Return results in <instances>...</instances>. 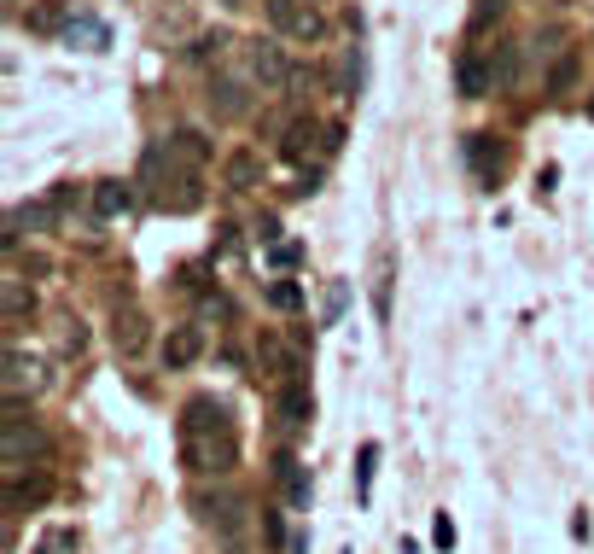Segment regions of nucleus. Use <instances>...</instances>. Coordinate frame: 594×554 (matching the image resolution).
I'll list each match as a JSON object with an SVG mask.
<instances>
[{
	"instance_id": "c9c22d12",
	"label": "nucleus",
	"mask_w": 594,
	"mask_h": 554,
	"mask_svg": "<svg viewBox=\"0 0 594 554\" xmlns=\"http://www.w3.org/2000/svg\"><path fill=\"white\" fill-rule=\"evenodd\" d=\"M431 543H437L443 554L455 549V520H449V514H437V520H431Z\"/></svg>"
},
{
	"instance_id": "f704fd0d",
	"label": "nucleus",
	"mask_w": 594,
	"mask_h": 554,
	"mask_svg": "<svg viewBox=\"0 0 594 554\" xmlns=\"http://www.w3.org/2000/svg\"><path fill=\"white\" fill-rule=\"evenodd\" d=\"M297 257H303V245H268V263H274V269H297Z\"/></svg>"
},
{
	"instance_id": "7c9ffc66",
	"label": "nucleus",
	"mask_w": 594,
	"mask_h": 554,
	"mask_svg": "<svg viewBox=\"0 0 594 554\" xmlns=\"http://www.w3.org/2000/svg\"><path fill=\"white\" fill-rule=\"evenodd\" d=\"M70 18L59 12V6H35L30 12V30H41V35H53V30H65Z\"/></svg>"
},
{
	"instance_id": "0eeeda50",
	"label": "nucleus",
	"mask_w": 594,
	"mask_h": 554,
	"mask_svg": "<svg viewBox=\"0 0 594 554\" xmlns=\"http://www.w3.org/2000/svg\"><path fill=\"white\" fill-rule=\"evenodd\" d=\"M274 409H280V432H286V438H292V432H303V426L315 420V397H309L303 374H297V380H280V397H274Z\"/></svg>"
},
{
	"instance_id": "ddd939ff",
	"label": "nucleus",
	"mask_w": 594,
	"mask_h": 554,
	"mask_svg": "<svg viewBox=\"0 0 594 554\" xmlns=\"http://www.w3.org/2000/svg\"><path fill=\"white\" fill-rule=\"evenodd\" d=\"M164 146H169V164H181V170H204L210 164V140L198 135V129H175Z\"/></svg>"
},
{
	"instance_id": "a878e982",
	"label": "nucleus",
	"mask_w": 594,
	"mask_h": 554,
	"mask_svg": "<svg viewBox=\"0 0 594 554\" xmlns=\"http://www.w3.org/2000/svg\"><path fill=\"white\" fill-rule=\"evenodd\" d=\"M571 82H577V47H571V53H560V65H554V76H548V94H554V100H565V94H571Z\"/></svg>"
},
{
	"instance_id": "bb28decb",
	"label": "nucleus",
	"mask_w": 594,
	"mask_h": 554,
	"mask_svg": "<svg viewBox=\"0 0 594 554\" xmlns=\"http://www.w3.org/2000/svg\"><path fill=\"white\" fill-rule=\"evenodd\" d=\"M263 298L274 304V310H297V304H303V286H297V280H268Z\"/></svg>"
},
{
	"instance_id": "4be33fe9",
	"label": "nucleus",
	"mask_w": 594,
	"mask_h": 554,
	"mask_svg": "<svg viewBox=\"0 0 594 554\" xmlns=\"http://www.w3.org/2000/svg\"><path fill=\"white\" fill-rule=\"evenodd\" d=\"M373 315L391 321V251H379V269H373Z\"/></svg>"
},
{
	"instance_id": "c756f323",
	"label": "nucleus",
	"mask_w": 594,
	"mask_h": 554,
	"mask_svg": "<svg viewBox=\"0 0 594 554\" xmlns=\"http://www.w3.org/2000/svg\"><path fill=\"white\" fill-rule=\"evenodd\" d=\"M501 12H507V0H478V6H472V35H484L490 24H501Z\"/></svg>"
},
{
	"instance_id": "f3484780",
	"label": "nucleus",
	"mask_w": 594,
	"mask_h": 554,
	"mask_svg": "<svg viewBox=\"0 0 594 554\" xmlns=\"http://www.w3.org/2000/svg\"><path fill=\"white\" fill-rule=\"evenodd\" d=\"M257 356H263V368L274 374V380H297V374H303V362H297V356L280 345L274 333H263V339H257Z\"/></svg>"
},
{
	"instance_id": "6e6552de",
	"label": "nucleus",
	"mask_w": 594,
	"mask_h": 554,
	"mask_svg": "<svg viewBox=\"0 0 594 554\" xmlns=\"http://www.w3.org/2000/svg\"><path fill=\"white\" fill-rule=\"evenodd\" d=\"M88 210H94V222H117V216L134 210V187L129 181H94L88 187Z\"/></svg>"
},
{
	"instance_id": "f03ea898",
	"label": "nucleus",
	"mask_w": 594,
	"mask_h": 554,
	"mask_svg": "<svg viewBox=\"0 0 594 554\" xmlns=\"http://www.w3.org/2000/svg\"><path fill=\"white\" fill-rule=\"evenodd\" d=\"M193 514H198V525L222 543L228 554H245L251 549V537H245V525H251V502L239 496V490H228V485H216V490H198L193 496Z\"/></svg>"
},
{
	"instance_id": "a211bd4d",
	"label": "nucleus",
	"mask_w": 594,
	"mask_h": 554,
	"mask_svg": "<svg viewBox=\"0 0 594 554\" xmlns=\"http://www.w3.org/2000/svg\"><path fill=\"white\" fill-rule=\"evenodd\" d=\"M309 146H315V117H297V123L280 129V158L303 164V158H309Z\"/></svg>"
},
{
	"instance_id": "473e14b6",
	"label": "nucleus",
	"mask_w": 594,
	"mask_h": 554,
	"mask_svg": "<svg viewBox=\"0 0 594 554\" xmlns=\"http://www.w3.org/2000/svg\"><path fill=\"white\" fill-rule=\"evenodd\" d=\"M251 240H257V245H280V216H274V210H263V216L251 222Z\"/></svg>"
},
{
	"instance_id": "1a4fd4ad",
	"label": "nucleus",
	"mask_w": 594,
	"mask_h": 554,
	"mask_svg": "<svg viewBox=\"0 0 594 554\" xmlns=\"http://www.w3.org/2000/svg\"><path fill=\"white\" fill-rule=\"evenodd\" d=\"M146 339H152V327H146V315L134 310H117V321H111V345H117V356H123V362H134V356H140V350H146Z\"/></svg>"
},
{
	"instance_id": "20e7f679",
	"label": "nucleus",
	"mask_w": 594,
	"mask_h": 554,
	"mask_svg": "<svg viewBox=\"0 0 594 554\" xmlns=\"http://www.w3.org/2000/svg\"><path fill=\"white\" fill-rule=\"evenodd\" d=\"M6 403H24V391H47V362L41 356H30V350L18 345V339H6Z\"/></svg>"
},
{
	"instance_id": "39448f33",
	"label": "nucleus",
	"mask_w": 594,
	"mask_h": 554,
	"mask_svg": "<svg viewBox=\"0 0 594 554\" xmlns=\"http://www.w3.org/2000/svg\"><path fill=\"white\" fill-rule=\"evenodd\" d=\"M204 105L216 111V117H245L251 111V88H245V76L239 70H210V82H204Z\"/></svg>"
},
{
	"instance_id": "423d86ee",
	"label": "nucleus",
	"mask_w": 594,
	"mask_h": 554,
	"mask_svg": "<svg viewBox=\"0 0 594 554\" xmlns=\"http://www.w3.org/2000/svg\"><path fill=\"white\" fill-rule=\"evenodd\" d=\"M245 65H251V76L263 82V94H280V88L292 82V65H286L280 41H263V35H257V41L245 47Z\"/></svg>"
},
{
	"instance_id": "4468645a",
	"label": "nucleus",
	"mask_w": 594,
	"mask_h": 554,
	"mask_svg": "<svg viewBox=\"0 0 594 554\" xmlns=\"http://www.w3.org/2000/svg\"><path fill=\"white\" fill-rule=\"evenodd\" d=\"M268 473H274V479L286 485V502H292L297 514H303V508H309V467H297V455H286V450H280Z\"/></svg>"
},
{
	"instance_id": "e433bc0d",
	"label": "nucleus",
	"mask_w": 594,
	"mask_h": 554,
	"mask_svg": "<svg viewBox=\"0 0 594 554\" xmlns=\"http://www.w3.org/2000/svg\"><path fill=\"white\" fill-rule=\"evenodd\" d=\"M344 298H350V286H344V280H332V292H327V315H321V321H338V315H344Z\"/></svg>"
},
{
	"instance_id": "6ab92c4d",
	"label": "nucleus",
	"mask_w": 594,
	"mask_h": 554,
	"mask_svg": "<svg viewBox=\"0 0 594 554\" xmlns=\"http://www.w3.org/2000/svg\"><path fill=\"white\" fill-rule=\"evenodd\" d=\"M76 549H82V531H76V525H53V531L35 537L30 554H76Z\"/></svg>"
},
{
	"instance_id": "412c9836",
	"label": "nucleus",
	"mask_w": 594,
	"mask_h": 554,
	"mask_svg": "<svg viewBox=\"0 0 594 554\" xmlns=\"http://www.w3.org/2000/svg\"><path fill=\"white\" fill-rule=\"evenodd\" d=\"M65 41H88V47H105V41H111V30L99 24L94 12H70V24H65Z\"/></svg>"
},
{
	"instance_id": "b1692460",
	"label": "nucleus",
	"mask_w": 594,
	"mask_h": 554,
	"mask_svg": "<svg viewBox=\"0 0 594 554\" xmlns=\"http://www.w3.org/2000/svg\"><path fill=\"white\" fill-rule=\"evenodd\" d=\"M222 53H228V35H222V30L198 35L193 47H187V59H193V65H222Z\"/></svg>"
},
{
	"instance_id": "4c0bfd02",
	"label": "nucleus",
	"mask_w": 594,
	"mask_h": 554,
	"mask_svg": "<svg viewBox=\"0 0 594 554\" xmlns=\"http://www.w3.org/2000/svg\"><path fill=\"white\" fill-rule=\"evenodd\" d=\"M286 554H309V537H303V531H292V543H286Z\"/></svg>"
},
{
	"instance_id": "cd10ccee",
	"label": "nucleus",
	"mask_w": 594,
	"mask_h": 554,
	"mask_svg": "<svg viewBox=\"0 0 594 554\" xmlns=\"http://www.w3.org/2000/svg\"><path fill=\"white\" fill-rule=\"evenodd\" d=\"M228 257H239V228L222 222V228H216V240H210V263H228Z\"/></svg>"
},
{
	"instance_id": "2f4dec72",
	"label": "nucleus",
	"mask_w": 594,
	"mask_h": 554,
	"mask_svg": "<svg viewBox=\"0 0 594 554\" xmlns=\"http://www.w3.org/2000/svg\"><path fill=\"white\" fill-rule=\"evenodd\" d=\"M263 6H268V18H274V30L292 35V18H297V6H303V0H263Z\"/></svg>"
},
{
	"instance_id": "9d476101",
	"label": "nucleus",
	"mask_w": 594,
	"mask_h": 554,
	"mask_svg": "<svg viewBox=\"0 0 594 554\" xmlns=\"http://www.w3.org/2000/svg\"><path fill=\"white\" fill-rule=\"evenodd\" d=\"M198 356H204V327H198V321L169 327V339H164V368H193Z\"/></svg>"
},
{
	"instance_id": "f8f14e48",
	"label": "nucleus",
	"mask_w": 594,
	"mask_h": 554,
	"mask_svg": "<svg viewBox=\"0 0 594 554\" xmlns=\"http://www.w3.org/2000/svg\"><path fill=\"white\" fill-rule=\"evenodd\" d=\"M455 88H461V100H484V94H495V70H490V59H478V53H461V65H455Z\"/></svg>"
},
{
	"instance_id": "72a5a7b5",
	"label": "nucleus",
	"mask_w": 594,
	"mask_h": 554,
	"mask_svg": "<svg viewBox=\"0 0 594 554\" xmlns=\"http://www.w3.org/2000/svg\"><path fill=\"white\" fill-rule=\"evenodd\" d=\"M263 537L280 549V543H292V531H286V520H280V508H263Z\"/></svg>"
},
{
	"instance_id": "58836bf2",
	"label": "nucleus",
	"mask_w": 594,
	"mask_h": 554,
	"mask_svg": "<svg viewBox=\"0 0 594 554\" xmlns=\"http://www.w3.org/2000/svg\"><path fill=\"white\" fill-rule=\"evenodd\" d=\"M589 117H594V105H589Z\"/></svg>"
},
{
	"instance_id": "c85d7f7f",
	"label": "nucleus",
	"mask_w": 594,
	"mask_h": 554,
	"mask_svg": "<svg viewBox=\"0 0 594 554\" xmlns=\"http://www.w3.org/2000/svg\"><path fill=\"white\" fill-rule=\"evenodd\" d=\"M59 345H65L70 356H82V350H88V327H82L76 315H65V321H59Z\"/></svg>"
},
{
	"instance_id": "f257e3e1",
	"label": "nucleus",
	"mask_w": 594,
	"mask_h": 554,
	"mask_svg": "<svg viewBox=\"0 0 594 554\" xmlns=\"http://www.w3.org/2000/svg\"><path fill=\"white\" fill-rule=\"evenodd\" d=\"M181 461L198 479H228L239 467V426L216 391H198L181 409Z\"/></svg>"
},
{
	"instance_id": "9b49d317",
	"label": "nucleus",
	"mask_w": 594,
	"mask_h": 554,
	"mask_svg": "<svg viewBox=\"0 0 594 554\" xmlns=\"http://www.w3.org/2000/svg\"><path fill=\"white\" fill-rule=\"evenodd\" d=\"M222 181H228L233 193H251V187H263V152H251V146H233L228 158H222Z\"/></svg>"
},
{
	"instance_id": "aec40b11",
	"label": "nucleus",
	"mask_w": 594,
	"mask_h": 554,
	"mask_svg": "<svg viewBox=\"0 0 594 554\" xmlns=\"http://www.w3.org/2000/svg\"><path fill=\"white\" fill-rule=\"evenodd\" d=\"M519 59H525V47H513V41H501V47L490 53L495 88H513V82H519Z\"/></svg>"
},
{
	"instance_id": "7ed1b4c3",
	"label": "nucleus",
	"mask_w": 594,
	"mask_h": 554,
	"mask_svg": "<svg viewBox=\"0 0 594 554\" xmlns=\"http://www.w3.org/2000/svg\"><path fill=\"white\" fill-rule=\"evenodd\" d=\"M41 455H47L41 420L24 415V403H6V420H0V461H6V479H24Z\"/></svg>"
},
{
	"instance_id": "dca6fc26",
	"label": "nucleus",
	"mask_w": 594,
	"mask_h": 554,
	"mask_svg": "<svg viewBox=\"0 0 594 554\" xmlns=\"http://www.w3.org/2000/svg\"><path fill=\"white\" fill-rule=\"evenodd\" d=\"M0 310H6V327L18 333V327H24V315L35 310V292H30V286H24L18 275H12V280H0Z\"/></svg>"
},
{
	"instance_id": "5701e85b",
	"label": "nucleus",
	"mask_w": 594,
	"mask_h": 554,
	"mask_svg": "<svg viewBox=\"0 0 594 554\" xmlns=\"http://www.w3.org/2000/svg\"><path fill=\"white\" fill-rule=\"evenodd\" d=\"M292 41H327V18H321L309 0L297 6V18H292Z\"/></svg>"
},
{
	"instance_id": "393cba45",
	"label": "nucleus",
	"mask_w": 594,
	"mask_h": 554,
	"mask_svg": "<svg viewBox=\"0 0 594 554\" xmlns=\"http://www.w3.org/2000/svg\"><path fill=\"white\" fill-rule=\"evenodd\" d=\"M373 467H379V438H367L362 455H356V496H373Z\"/></svg>"
},
{
	"instance_id": "2eb2a0df",
	"label": "nucleus",
	"mask_w": 594,
	"mask_h": 554,
	"mask_svg": "<svg viewBox=\"0 0 594 554\" xmlns=\"http://www.w3.org/2000/svg\"><path fill=\"white\" fill-rule=\"evenodd\" d=\"M466 158H472L478 181H490V187H495V175H501V164H507V152H501V140L495 135H472L466 140Z\"/></svg>"
}]
</instances>
